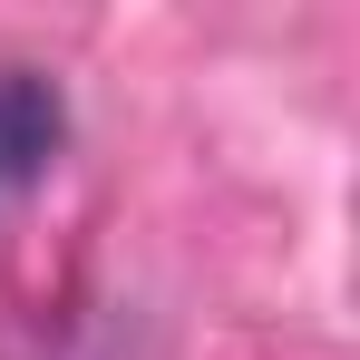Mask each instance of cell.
Listing matches in <instances>:
<instances>
[{
	"instance_id": "1",
	"label": "cell",
	"mask_w": 360,
	"mask_h": 360,
	"mask_svg": "<svg viewBox=\"0 0 360 360\" xmlns=\"http://www.w3.org/2000/svg\"><path fill=\"white\" fill-rule=\"evenodd\" d=\"M59 136H68V98H59V78H49V68L0 59V195H20V185L49 176Z\"/></svg>"
}]
</instances>
